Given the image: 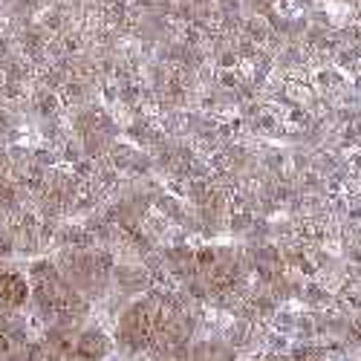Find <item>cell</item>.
<instances>
[{
	"instance_id": "cell-1",
	"label": "cell",
	"mask_w": 361,
	"mask_h": 361,
	"mask_svg": "<svg viewBox=\"0 0 361 361\" xmlns=\"http://www.w3.org/2000/svg\"><path fill=\"white\" fill-rule=\"evenodd\" d=\"M26 298H29V283L18 272H4L0 275V307H6V310L23 307Z\"/></svg>"
},
{
	"instance_id": "cell-2",
	"label": "cell",
	"mask_w": 361,
	"mask_h": 361,
	"mask_svg": "<svg viewBox=\"0 0 361 361\" xmlns=\"http://www.w3.org/2000/svg\"><path fill=\"white\" fill-rule=\"evenodd\" d=\"M78 355H84V358H102L104 353H107V338L102 336V333H84L81 338H78Z\"/></svg>"
}]
</instances>
